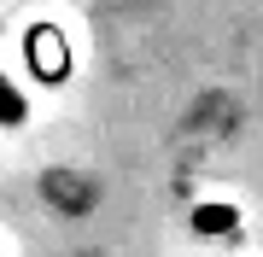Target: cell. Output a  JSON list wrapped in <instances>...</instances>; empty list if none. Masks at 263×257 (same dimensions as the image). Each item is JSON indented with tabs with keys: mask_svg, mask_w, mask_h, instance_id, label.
Masks as SVG:
<instances>
[{
	"mask_svg": "<svg viewBox=\"0 0 263 257\" xmlns=\"http://www.w3.org/2000/svg\"><path fill=\"white\" fill-rule=\"evenodd\" d=\"M24 111H29V105H24V94H18L6 76H0V123H24Z\"/></svg>",
	"mask_w": 263,
	"mask_h": 257,
	"instance_id": "cell-1",
	"label": "cell"
}]
</instances>
